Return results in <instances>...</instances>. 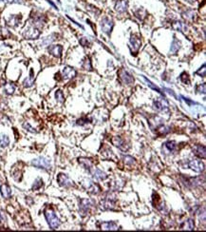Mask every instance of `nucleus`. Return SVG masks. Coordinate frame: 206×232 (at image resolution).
I'll list each match as a JSON object with an SVG mask.
<instances>
[{
	"label": "nucleus",
	"instance_id": "obj_1",
	"mask_svg": "<svg viewBox=\"0 0 206 232\" xmlns=\"http://www.w3.org/2000/svg\"><path fill=\"white\" fill-rule=\"evenodd\" d=\"M45 217H46V220L48 223L49 227H51L52 229L58 228V227L60 226V220L56 216V214L54 213L53 210L47 209L45 211Z\"/></svg>",
	"mask_w": 206,
	"mask_h": 232
},
{
	"label": "nucleus",
	"instance_id": "obj_2",
	"mask_svg": "<svg viewBox=\"0 0 206 232\" xmlns=\"http://www.w3.org/2000/svg\"><path fill=\"white\" fill-rule=\"evenodd\" d=\"M31 165H34V168L41 169H46L48 170L52 168V163L48 158L45 157H39V158L34 159L31 161Z\"/></svg>",
	"mask_w": 206,
	"mask_h": 232
},
{
	"label": "nucleus",
	"instance_id": "obj_3",
	"mask_svg": "<svg viewBox=\"0 0 206 232\" xmlns=\"http://www.w3.org/2000/svg\"><path fill=\"white\" fill-rule=\"evenodd\" d=\"M92 205H93L92 200H90V199H81L79 203V209L82 216L87 215L89 212L90 208H92Z\"/></svg>",
	"mask_w": 206,
	"mask_h": 232
},
{
	"label": "nucleus",
	"instance_id": "obj_4",
	"mask_svg": "<svg viewBox=\"0 0 206 232\" xmlns=\"http://www.w3.org/2000/svg\"><path fill=\"white\" fill-rule=\"evenodd\" d=\"M115 206H116V199H115V196L106 195L104 200L101 202V208L105 210L114 209Z\"/></svg>",
	"mask_w": 206,
	"mask_h": 232
},
{
	"label": "nucleus",
	"instance_id": "obj_5",
	"mask_svg": "<svg viewBox=\"0 0 206 232\" xmlns=\"http://www.w3.org/2000/svg\"><path fill=\"white\" fill-rule=\"evenodd\" d=\"M119 79H120V82L122 83V84L123 85H131L134 83V77L131 75V74L126 71V70H120L119 71Z\"/></svg>",
	"mask_w": 206,
	"mask_h": 232
},
{
	"label": "nucleus",
	"instance_id": "obj_6",
	"mask_svg": "<svg viewBox=\"0 0 206 232\" xmlns=\"http://www.w3.org/2000/svg\"><path fill=\"white\" fill-rule=\"evenodd\" d=\"M40 34L41 32H40L39 29L31 26V27H29L24 31L23 36H24V38H26V39H37L40 36Z\"/></svg>",
	"mask_w": 206,
	"mask_h": 232
},
{
	"label": "nucleus",
	"instance_id": "obj_7",
	"mask_svg": "<svg viewBox=\"0 0 206 232\" xmlns=\"http://www.w3.org/2000/svg\"><path fill=\"white\" fill-rule=\"evenodd\" d=\"M154 109L156 111H158L160 112H168L169 107H168V103L164 100V99H157L153 103Z\"/></svg>",
	"mask_w": 206,
	"mask_h": 232
},
{
	"label": "nucleus",
	"instance_id": "obj_8",
	"mask_svg": "<svg viewBox=\"0 0 206 232\" xmlns=\"http://www.w3.org/2000/svg\"><path fill=\"white\" fill-rule=\"evenodd\" d=\"M57 182H58V184L63 187H73L74 185L73 181L69 179V177L67 174H64V173L58 174V176H57Z\"/></svg>",
	"mask_w": 206,
	"mask_h": 232
},
{
	"label": "nucleus",
	"instance_id": "obj_9",
	"mask_svg": "<svg viewBox=\"0 0 206 232\" xmlns=\"http://www.w3.org/2000/svg\"><path fill=\"white\" fill-rule=\"evenodd\" d=\"M111 142L115 147H117L119 150H121L123 151H126V150H128V148H129V146L126 145V141L123 139H122L120 136L113 137L112 140H111Z\"/></svg>",
	"mask_w": 206,
	"mask_h": 232
},
{
	"label": "nucleus",
	"instance_id": "obj_10",
	"mask_svg": "<svg viewBox=\"0 0 206 232\" xmlns=\"http://www.w3.org/2000/svg\"><path fill=\"white\" fill-rule=\"evenodd\" d=\"M84 186H85V188L87 189V191L89 192L90 194H93V195L95 194L96 195L101 191L100 187H99L97 184L93 183V182L90 181V180L86 181V183L84 184Z\"/></svg>",
	"mask_w": 206,
	"mask_h": 232
},
{
	"label": "nucleus",
	"instance_id": "obj_11",
	"mask_svg": "<svg viewBox=\"0 0 206 232\" xmlns=\"http://www.w3.org/2000/svg\"><path fill=\"white\" fill-rule=\"evenodd\" d=\"M186 165L196 172H202L204 170V164L200 160H191L186 164Z\"/></svg>",
	"mask_w": 206,
	"mask_h": 232
},
{
	"label": "nucleus",
	"instance_id": "obj_12",
	"mask_svg": "<svg viewBox=\"0 0 206 232\" xmlns=\"http://www.w3.org/2000/svg\"><path fill=\"white\" fill-rule=\"evenodd\" d=\"M101 28H102V31L105 32V34H106L108 35H110L111 31L113 29V22H112V20H110L108 17L103 18V20L101 22Z\"/></svg>",
	"mask_w": 206,
	"mask_h": 232
},
{
	"label": "nucleus",
	"instance_id": "obj_13",
	"mask_svg": "<svg viewBox=\"0 0 206 232\" xmlns=\"http://www.w3.org/2000/svg\"><path fill=\"white\" fill-rule=\"evenodd\" d=\"M63 79H71L76 76V71L71 67H65L62 71Z\"/></svg>",
	"mask_w": 206,
	"mask_h": 232
},
{
	"label": "nucleus",
	"instance_id": "obj_14",
	"mask_svg": "<svg viewBox=\"0 0 206 232\" xmlns=\"http://www.w3.org/2000/svg\"><path fill=\"white\" fill-rule=\"evenodd\" d=\"M48 51L54 57H61L62 52H63V47L61 45H52V46H49Z\"/></svg>",
	"mask_w": 206,
	"mask_h": 232
},
{
	"label": "nucleus",
	"instance_id": "obj_15",
	"mask_svg": "<svg viewBox=\"0 0 206 232\" xmlns=\"http://www.w3.org/2000/svg\"><path fill=\"white\" fill-rule=\"evenodd\" d=\"M89 172L91 173V175H92L95 179H97V180L103 181V180H105L106 178H108V175H106V174H105L103 170L99 169H96V168L91 169L89 170Z\"/></svg>",
	"mask_w": 206,
	"mask_h": 232
},
{
	"label": "nucleus",
	"instance_id": "obj_16",
	"mask_svg": "<svg viewBox=\"0 0 206 232\" xmlns=\"http://www.w3.org/2000/svg\"><path fill=\"white\" fill-rule=\"evenodd\" d=\"M130 44H131V49H132L133 53H137L139 51L140 47H141V40L136 35H131L130 37Z\"/></svg>",
	"mask_w": 206,
	"mask_h": 232
},
{
	"label": "nucleus",
	"instance_id": "obj_17",
	"mask_svg": "<svg viewBox=\"0 0 206 232\" xmlns=\"http://www.w3.org/2000/svg\"><path fill=\"white\" fill-rule=\"evenodd\" d=\"M193 153L197 156L199 158H202V159H205V156H206V153H205V147L204 146H201V145H197L193 147Z\"/></svg>",
	"mask_w": 206,
	"mask_h": 232
},
{
	"label": "nucleus",
	"instance_id": "obj_18",
	"mask_svg": "<svg viewBox=\"0 0 206 232\" xmlns=\"http://www.w3.org/2000/svg\"><path fill=\"white\" fill-rule=\"evenodd\" d=\"M149 125L151 129H156L161 125H163V121L162 118H160L159 116H153L151 119H149Z\"/></svg>",
	"mask_w": 206,
	"mask_h": 232
},
{
	"label": "nucleus",
	"instance_id": "obj_19",
	"mask_svg": "<svg viewBox=\"0 0 206 232\" xmlns=\"http://www.w3.org/2000/svg\"><path fill=\"white\" fill-rule=\"evenodd\" d=\"M115 10L120 13H125L127 10V2L126 0H118L115 4Z\"/></svg>",
	"mask_w": 206,
	"mask_h": 232
},
{
	"label": "nucleus",
	"instance_id": "obj_20",
	"mask_svg": "<svg viewBox=\"0 0 206 232\" xmlns=\"http://www.w3.org/2000/svg\"><path fill=\"white\" fill-rule=\"evenodd\" d=\"M22 18V16L20 14H17V15H11L9 19L7 20V24L9 25V26L11 27H15L17 26V25L20 23V20Z\"/></svg>",
	"mask_w": 206,
	"mask_h": 232
},
{
	"label": "nucleus",
	"instance_id": "obj_21",
	"mask_svg": "<svg viewBox=\"0 0 206 232\" xmlns=\"http://www.w3.org/2000/svg\"><path fill=\"white\" fill-rule=\"evenodd\" d=\"M118 225L115 222H105L101 225V229L103 230H118Z\"/></svg>",
	"mask_w": 206,
	"mask_h": 232
},
{
	"label": "nucleus",
	"instance_id": "obj_22",
	"mask_svg": "<svg viewBox=\"0 0 206 232\" xmlns=\"http://www.w3.org/2000/svg\"><path fill=\"white\" fill-rule=\"evenodd\" d=\"M176 148V143L174 141H167L164 144H162V150H164L166 153H171L175 150Z\"/></svg>",
	"mask_w": 206,
	"mask_h": 232
},
{
	"label": "nucleus",
	"instance_id": "obj_23",
	"mask_svg": "<svg viewBox=\"0 0 206 232\" xmlns=\"http://www.w3.org/2000/svg\"><path fill=\"white\" fill-rule=\"evenodd\" d=\"M0 193L3 196V198L5 199H9L12 196V190L11 187L7 185H2L0 187Z\"/></svg>",
	"mask_w": 206,
	"mask_h": 232
},
{
	"label": "nucleus",
	"instance_id": "obj_24",
	"mask_svg": "<svg viewBox=\"0 0 206 232\" xmlns=\"http://www.w3.org/2000/svg\"><path fill=\"white\" fill-rule=\"evenodd\" d=\"M179 49H180V42L174 36V38H173V41H172V43H171L170 53H172V54L177 53Z\"/></svg>",
	"mask_w": 206,
	"mask_h": 232
},
{
	"label": "nucleus",
	"instance_id": "obj_25",
	"mask_svg": "<svg viewBox=\"0 0 206 232\" xmlns=\"http://www.w3.org/2000/svg\"><path fill=\"white\" fill-rule=\"evenodd\" d=\"M34 71L30 70V76L27 77L26 79H25V80L23 81V85H24V87H26V88H30V87H31L32 85H34Z\"/></svg>",
	"mask_w": 206,
	"mask_h": 232
},
{
	"label": "nucleus",
	"instance_id": "obj_26",
	"mask_svg": "<svg viewBox=\"0 0 206 232\" xmlns=\"http://www.w3.org/2000/svg\"><path fill=\"white\" fill-rule=\"evenodd\" d=\"M78 162L80 165H82L83 167L87 169L88 171L92 169V161L90 159H87V158H79L78 159Z\"/></svg>",
	"mask_w": 206,
	"mask_h": 232
},
{
	"label": "nucleus",
	"instance_id": "obj_27",
	"mask_svg": "<svg viewBox=\"0 0 206 232\" xmlns=\"http://www.w3.org/2000/svg\"><path fill=\"white\" fill-rule=\"evenodd\" d=\"M172 27H173V29H174V30L179 31H187V26H186V25L184 23H183V22H179V21L173 23L172 24Z\"/></svg>",
	"mask_w": 206,
	"mask_h": 232
},
{
	"label": "nucleus",
	"instance_id": "obj_28",
	"mask_svg": "<svg viewBox=\"0 0 206 232\" xmlns=\"http://www.w3.org/2000/svg\"><path fill=\"white\" fill-rule=\"evenodd\" d=\"M194 228H195V223H194V220L192 219H188L182 225V229L193 230Z\"/></svg>",
	"mask_w": 206,
	"mask_h": 232
},
{
	"label": "nucleus",
	"instance_id": "obj_29",
	"mask_svg": "<svg viewBox=\"0 0 206 232\" xmlns=\"http://www.w3.org/2000/svg\"><path fill=\"white\" fill-rule=\"evenodd\" d=\"M156 132H157L158 135H166L170 132V128L164 125H161L160 127L156 129Z\"/></svg>",
	"mask_w": 206,
	"mask_h": 232
},
{
	"label": "nucleus",
	"instance_id": "obj_30",
	"mask_svg": "<svg viewBox=\"0 0 206 232\" xmlns=\"http://www.w3.org/2000/svg\"><path fill=\"white\" fill-rule=\"evenodd\" d=\"M183 17L186 18L187 20H194L195 17H196V13H194V11L192 10H189V11H186L185 13H183Z\"/></svg>",
	"mask_w": 206,
	"mask_h": 232
},
{
	"label": "nucleus",
	"instance_id": "obj_31",
	"mask_svg": "<svg viewBox=\"0 0 206 232\" xmlns=\"http://www.w3.org/2000/svg\"><path fill=\"white\" fill-rule=\"evenodd\" d=\"M82 67H83L85 70L87 71H92V66H91V62H90V59L88 57H86L85 60L83 61V64H82Z\"/></svg>",
	"mask_w": 206,
	"mask_h": 232
},
{
	"label": "nucleus",
	"instance_id": "obj_32",
	"mask_svg": "<svg viewBox=\"0 0 206 232\" xmlns=\"http://www.w3.org/2000/svg\"><path fill=\"white\" fill-rule=\"evenodd\" d=\"M10 145V139L7 135H2V137L0 138V147H6Z\"/></svg>",
	"mask_w": 206,
	"mask_h": 232
},
{
	"label": "nucleus",
	"instance_id": "obj_33",
	"mask_svg": "<svg viewBox=\"0 0 206 232\" xmlns=\"http://www.w3.org/2000/svg\"><path fill=\"white\" fill-rule=\"evenodd\" d=\"M42 186H43V180L41 178H37L34 181V185H32L31 188H32V190H38L39 188L42 187Z\"/></svg>",
	"mask_w": 206,
	"mask_h": 232
},
{
	"label": "nucleus",
	"instance_id": "obj_34",
	"mask_svg": "<svg viewBox=\"0 0 206 232\" xmlns=\"http://www.w3.org/2000/svg\"><path fill=\"white\" fill-rule=\"evenodd\" d=\"M4 90H5V93L6 94L11 95V94H12L14 92L15 86L13 84H7V85H5V89Z\"/></svg>",
	"mask_w": 206,
	"mask_h": 232
},
{
	"label": "nucleus",
	"instance_id": "obj_35",
	"mask_svg": "<svg viewBox=\"0 0 206 232\" xmlns=\"http://www.w3.org/2000/svg\"><path fill=\"white\" fill-rule=\"evenodd\" d=\"M55 36H56V34H51L49 36L46 37V38L43 40L42 45H44V46H48V45H49L51 43H52L53 41L56 39V38H55Z\"/></svg>",
	"mask_w": 206,
	"mask_h": 232
},
{
	"label": "nucleus",
	"instance_id": "obj_36",
	"mask_svg": "<svg viewBox=\"0 0 206 232\" xmlns=\"http://www.w3.org/2000/svg\"><path fill=\"white\" fill-rule=\"evenodd\" d=\"M55 98H56V100L58 101L59 103H64L65 97H64V94H63L62 90H60V89L56 90V92H55Z\"/></svg>",
	"mask_w": 206,
	"mask_h": 232
},
{
	"label": "nucleus",
	"instance_id": "obj_37",
	"mask_svg": "<svg viewBox=\"0 0 206 232\" xmlns=\"http://www.w3.org/2000/svg\"><path fill=\"white\" fill-rule=\"evenodd\" d=\"M179 79L183 84H189V83H190V78H189L188 73H186V72H183L182 74H180Z\"/></svg>",
	"mask_w": 206,
	"mask_h": 232
},
{
	"label": "nucleus",
	"instance_id": "obj_38",
	"mask_svg": "<svg viewBox=\"0 0 206 232\" xmlns=\"http://www.w3.org/2000/svg\"><path fill=\"white\" fill-rule=\"evenodd\" d=\"M146 12L145 11H144V10H142V9H139V10H137L136 12H135V15L137 16L138 18H140L141 20H143V19H144V17L146 16Z\"/></svg>",
	"mask_w": 206,
	"mask_h": 232
},
{
	"label": "nucleus",
	"instance_id": "obj_39",
	"mask_svg": "<svg viewBox=\"0 0 206 232\" xmlns=\"http://www.w3.org/2000/svg\"><path fill=\"white\" fill-rule=\"evenodd\" d=\"M123 161H125V163L128 165H132L133 164H135V159L133 158V157L128 156V155L123 157Z\"/></svg>",
	"mask_w": 206,
	"mask_h": 232
},
{
	"label": "nucleus",
	"instance_id": "obj_40",
	"mask_svg": "<svg viewBox=\"0 0 206 232\" xmlns=\"http://www.w3.org/2000/svg\"><path fill=\"white\" fill-rule=\"evenodd\" d=\"M205 84L203 83V84H201V85H199V86H197L196 87V90H197V93H202V94H204L205 93V92H206V89H205Z\"/></svg>",
	"mask_w": 206,
	"mask_h": 232
},
{
	"label": "nucleus",
	"instance_id": "obj_41",
	"mask_svg": "<svg viewBox=\"0 0 206 232\" xmlns=\"http://www.w3.org/2000/svg\"><path fill=\"white\" fill-rule=\"evenodd\" d=\"M23 128L25 129H26V130H28V131H30V132H32V133H36V130H35V129H34V128H32L30 125V124L29 123H24L23 124Z\"/></svg>",
	"mask_w": 206,
	"mask_h": 232
},
{
	"label": "nucleus",
	"instance_id": "obj_42",
	"mask_svg": "<svg viewBox=\"0 0 206 232\" xmlns=\"http://www.w3.org/2000/svg\"><path fill=\"white\" fill-rule=\"evenodd\" d=\"M144 80L146 81V83H147V85H148V86H150V87H151V88H152L153 89H155V90H157V92H158L159 93L162 94V92H161V89H159V88H158L157 86H155V85H153V83H152L151 81H149V80H148L147 78H145V77H144Z\"/></svg>",
	"mask_w": 206,
	"mask_h": 232
},
{
	"label": "nucleus",
	"instance_id": "obj_43",
	"mask_svg": "<svg viewBox=\"0 0 206 232\" xmlns=\"http://www.w3.org/2000/svg\"><path fill=\"white\" fill-rule=\"evenodd\" d=\"M90 123V120L87 119V118H81V119H78L76 124L79 126H84V125H87V124Z\"/></svg>",
	"mask_w": 206,
	"mask_h": 232
},
{
	"label": "nucleus",
	"instance_id": "obj_44",
	"mask_svg": "<svg viewBox=\"0 0 206 232\" xmlns=\"http://www.w3.org/2000/svg\"><path fill=\"white\" fill-rule=\"evenodd\" d=\"M80 44H81L82 46H84V47H87V46H89V45H90V42L87 40V38L83 37V38H81V39H80Z\"/></svg>",
	"mask_w": 206,
	"mask_h": 232
},
{
	"label": "nucleus",
	"instance_id": "obj_45",
	"mask_svg": "<svg viewBox=\"0 0 206 232\" xmlns=\"http://www.w3.org/2000/svg\"><path fill=\"white\" fill-rule=\"evenodd\" d=\"M197 74H199L200 76H201V77H204L205 76V65H203L202 66V68H201L199 71H197V72H196Z\"/></svg>",
	"mask_w": 206,
	"mask_h": 232
},
{
	"label": "nucleus",
	"instance_id": "obj_46",
	"mask_svg": "<svg viewBox=\"0 0 206 232\" xmlns=\"http://www.w3.org/2000/svg\"><path fill=\"white\" fill-rule=\"evenodd\" d=\"M5 85H6V82H5V80H4V79H2V78H0V87L5 86Z\"/></svg>",
	"mask_w": 206,
	"mask_h": 232
},
{
	"label": "nucleus",
	"instance_id": "obj_47",
	"mask_svg": "<svg viewBox=\"0 0 206 232\" xmlns=\"http://www.w3.org/2000/svg\"><path fill=\"white\" fill-rule=\"evenodd\" d=\"M186 1H187V2H189L190 4H194V3L197 1V0H186Z\"/></svg>",
	"mask_w": 206,
	"mask_h": 232
}]
</instances>
